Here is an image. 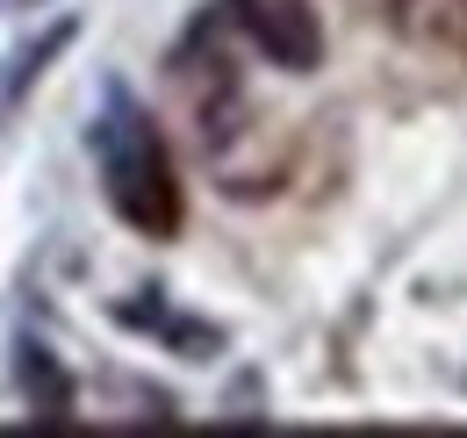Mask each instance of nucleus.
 <instances>
[{
  "instance_id": "7",
  "label": "nucleus",
  "mask_w": 467,
  "mask_h": 438,
  "mask_svg": "<svg viewBox=\"0 0 467 438\" xmlns=\"http://www.w3.org/2000/svg\"><path fill=\"white\" fill-rule=\"evenodd\" d=\"M389 7H396V15H403V7H410V0H389Z\"/></svg>"
},
{
  "instance_id": "3",
  "label": "nucleus",
  "mask_w": 467,
  "mask_h": 438,
  "mask_svg": "<svg viewBox=\"0 0 467 438\" xmlns=\"http://www.w3.org/2000/svg\"><path fill=\"white\" fill-rule=\"evenodd\" d=\"M15 388H22V402H29L36 424H72L79 417V388H72V374L58 367V352L36 330L15 338Z\"/></svg>"
},
{
  "instance_id": "5",
  "label": "nucleus",
  "mask_w": 467,
  "mask_h": 438,
  "mask_svg": "<svg viewBox=\"0 0 467 438\" xmlns=\"http://www.w3.org/2000/svg\"><path fill=\"white\" fill-rule=\"evenodd\" d=\"M72 36H79V22L65 15V22H51V29H36L29 44H15V51H7V65H0V130H7L15 115H22V101H29V87H36V79H44V72H51V65H58L65 51H72Z\"/></svg>"
},
{
  "instance_id": "6",
  "label": "nucleus",
  "mask_w": 467,
  "mask_h": 438,
  "mask_svg": "<svg viewBox=\"0 0 467 438\" xmlns=\"http://www.w3.org/2000/svg\"><path fill=\"white\" fill-rule=\"evenodd\" d=\"M15 7H44V0H15Z\"/></svg>"
},
{
  "instance_id": "4",
  "label": "nucleus",
  "mask_w": 467,
  "mask_h": 438,
  "mask_svg": "<svg viewBox=\"0 0 467 438\" xmlns=\"http://www.w3.org/2000/svg\"><path fill=\"white\" fill-rule=\"evenodd\" d=\"M144 295H151V302H116V324H130L137 338H159L180 360H216V352H223V330L187 317V309H173L166 287H144Z\"/></svg>"
},
{
  "instance_id": "1",
  "label": "nucleus",
  "mask_w": 467,
  "mask_h": 438,
  "mask_svg": "<svg viewBox=\"0 0 467 438\" xmlns=\"http://www.w3.org/2000/svg\"><path fill=\"white\" fill-rule=\"evenodd\" d=\"M87 151H94V172H101V194H109L116 223H130L137 237H180L187 187H180L173 144H166L159 115L144 109L116 72L101 79V109L87 122Z\"/></svg>"
},
{
  "instance_id": "2",
  "label": "nucleus",
  "mask_w": 467,
  "mask_h": 438,
  "mask_svg": "<svg viewBox=\"0 0 467 438\" xmlns=\"http://www.w3.org/2000/svg\"><path fill=\"white\" fill-rule=\"evenodd\" d=\"M223 15H231L281 72H317V65H324V22H317L309 0H223Z\"/></svg>"
}]
</instances>
